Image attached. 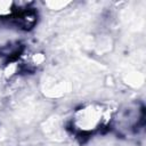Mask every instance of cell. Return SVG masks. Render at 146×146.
<instances>
[{"mask_svg": "<svg viewBox=\"0 0 146 146\" xmlns=\"http://www.w3.org/2000/svg\"><path fill=\"white\" fill-rule=\"evenodd\" d=\"M111 121V111L102 104H88L76 110L72 116V129L79 136L98 132Z\"/></svg>", "mask_w": 146, "mask_h": 146, "instance_id": "1", "label": "cell"}]
</instances>
